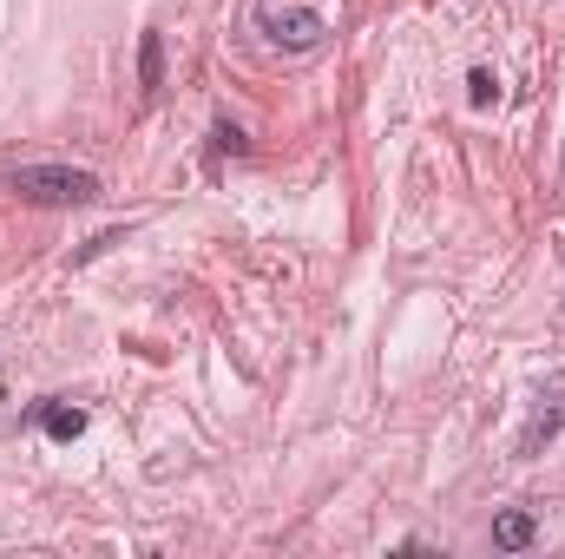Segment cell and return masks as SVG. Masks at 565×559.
<instances>
[{"mask_svg": "<svg viewBox=\"0 0 565 559\" xmlns=\"http://www.w3.org/2000/svg\"><path fill=\"white\" fill-rule=\"evenodd\" d=\"M264 27H270V40H282V46H316L329 27H322V13L316 7H277V0H264Z\"/></svg>", "mask_w": 565, "mask_h": 559, "instance_id": "cell-2", "label": "cell"}, {"mask_svg": "<svg viewBox=\"0 0 565 559\" xmlns=\"http://www.w3.org/2000/svg\"><path fill=\"white\" fill-rule=\"evenodd\" d=\"M26 204H93L99 198V178L79 171V165H20L7 178Z\"/></svg>", "mask_w": 565, "mask_h": 559, "instance_id": "cell-1", "label": "cell"}, {"mask_svg": "<svg viewBox=\"0 0 565 559\" xmlns=\"http://www.w3.org/2000/svg\"><path fill=\"white\" fill-rule=\"evenodd\" d=\"M467 93H473V106H493V99H500V80H493L487 66H473V80H467Z\"/></svg>", "mask_w": 565, "mask_h": 559, "instance_id": "cell-7", "label": "cell"}, {"mask_svg": "<svg viewBox=\"0 0 565 559\" xmlns=\"http://www.w3.org/2000/svg\"><path fill=\"white\" fill-rule=\"evenodd\" d=\"M40 428H46L53 441H79V434H86V409H66V402H46V409H40Z\"/></svg>", "mask_w": 565, "mask_h": 559, "instance_id": "cell-5", "label": "cell"}, {"mask_svg": "<svg viewBox=\"0 0 565 559\" xmlns=\"http://www.w3.org/2000/svg\"><path fill=\"white\" fill-rule=\"evenodd\" d=\"M211 139H217V151H244V133H237V126H217Z\"/></svg>", "mask_w": 565, "mask_h": 559, "instance_id": "cell-8", "label": "cell"}, {"mask_svg": "<svg viewBox=\"0 0 565 559\" xmlns=\"http://www.w3.org/2000/svg\"><path fill=\"white\" fill-rule=\"evenodd\" d=\"M565 428V369L540 389V409H533V421H526V434H520V454H540L553 434Z\"/></svg>", "mask_w": 565, "mask_h": 559, "instance_id": "cell-3", "label": "cell"}, {"mask_svg": "<svg viewBox=\"0 0 565 559\" xmlns=\"http://www.w3.org/2000/svg\"><path fill=\"white\" fill-rule=\"evenodd\" d=\"M533 514H520V507H507V514H493V547H507V553H520V547H533Z\"/></svg>", "mask_w": 565, "mask_h": 559, "instance_id": "cell-4", "label": "cell"}, {"mask_svg": "<svg viewBox=\"0 0 565 559\" xmlns=\"http://www.w3.org/2000/svg\"><path fill=\"white\" fill-rule=\"evenodd\" d=\"M139 86H145V93H158V86H164V33H145V40H139Z\"/></svg>", "mask_w": 565, "mask_h": 559, "instance_id": "cell-6", "label": "cell"}]
</instances>
